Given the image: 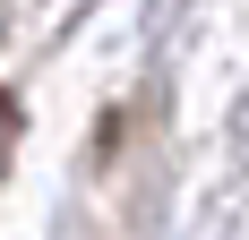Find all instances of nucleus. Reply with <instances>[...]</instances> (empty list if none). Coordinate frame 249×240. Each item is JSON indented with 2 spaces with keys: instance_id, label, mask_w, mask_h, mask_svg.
Wrapping results in <instances>:
<instances>
[{
  "instance_id": "f257e3e1",
  "label": "nucleus",
  "mask_w": 249,
  "mask_h": 240,
  "mask_svg": "<svg viewBox=\"0 0 249 240\" xmlns=\"http://www.w3.org/2000/svg\"><path fill=\"white\" fill-rule=\"evenodd\" d=\"M9 146H18V112L0 103V154H9Z\"/></svg>"
}]
</instances>
